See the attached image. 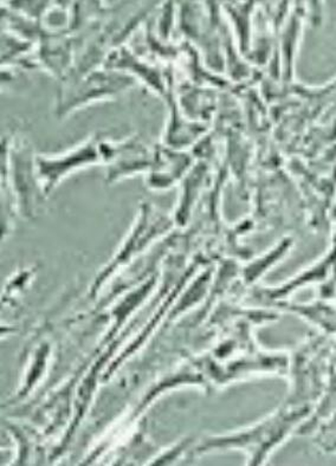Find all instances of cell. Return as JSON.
<instances>
[{"label": "cell", "instance_id": "obj_1", "mask_svg": "<svg viewBox=\"0 0 336 466\" xmlns=\"http://www.w3.org/2000/svg\"><path fill=\"white\" fill-rule=\"evenodd\" d=\"M320 443L330 451L336 449V418L323 426L321 436H320Z\"/></svg>", "mask_w": 336, "mask_h": 466}]
</instances>
